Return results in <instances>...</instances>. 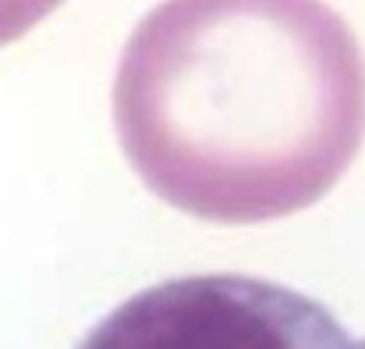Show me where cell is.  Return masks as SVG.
I'll list each match as a JSON object with an SVG mask.
<instances>
[{"label":"cell","instance_id":"cell-1","mask_svg":"<svg viewBox=\"0 0 365 349\" xmlns=\"http://www.w3.org/2000/svg\"><path fill=\"white\" fill-rule=\"evenodd\" d=\"M129 166L172 209L264 224L310 209L365 141V56L326 0H163L117 65Z\"/></svg>","mask_w":365,"mask_h":349},{"label":"cell","instance_id":"cell-2","mask_svg":"<svg viewBox=\"0 0 365 349\" xmlns=\"http://www.w3.org/2000/svg\"><path fill=\"white\" fill-rule=\"evenodd\" d=\"M77 349H365V337L295 288L202 273L133 294Z\"/></svg>","mask_w":365,"mask_h":349},{"label":"cell","instance_id":"cell-3","mask_svg":"<svg viewBox=\"0 0 365 349\" xmlns=\"http://www.w3.org/2000/svg\"><path fill=\"white\" fill-rule=\"evenodd\" d=\"M65 0H0V49L22 40Z\"/></svg>","mask_w":365,"mask_h":349}]
</instances>
